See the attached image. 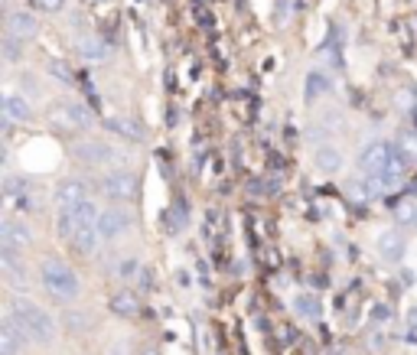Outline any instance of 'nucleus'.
<instances>
[{
    "mask_svg": "<svg viewBox=\"0 0 417 355\" xmlns=\"http://www.w3.org/2000/svg\"><path fill=\"white\" fill-rule=\"evenodd\" d=\"M7 316H13L20 323V329L29 336V342H36V346H49V342H56L59 336V323L52 319V313L33 303L27 297H13L10 300V309Z\"/></svg>",
    "mask_w": 417,
    "mask_h": 355,
    "instance_id": "f257e3e1",
    "label": "nucleus"
},
{
    "mask_svg": "<svg viewBox=\"0 0 417 355\" xmlns=\"http://www.w3.org/2000/svg\"><path fill=\"white\" fill-rule=\"evenodd\" d=\"M39 284H43V290H46L49 297H56V300H76L82 293V281L72 271V264H66L56 254H46L39 261Z\"/></svg>",
    "mask_w": 417,
    "mask_h": 355,
    "instance_id": "f03ea898",
    "label": "nucleus"
},
{
    "mask_svg": "<svg viewBox=\"0 0 417 355\" xmlns=\"http://www.w3.org/2000/svg\"><path fill=\"white\" fill-rule=\"evenodd\" d=\"M46 124L56 134H78L95 127V111L85 102H59L46 111Z\"/></svg>",
    "mask_w": 417,
    "mask_h": 355,
    "instance_id": "7ed1b4c3",
    "label": "nucleus"
},
{
    "mask_svg": "<svg viewBox=\"0 0 417 355\" xmlns=\"http://www.w3.org/2000/svg\"><path fill=\"white\" fill-rule=\"evenodd\" d=\"M72 157L85 167H118L121 163V153L104 141H95V137H85L72 147Z\"/></svg>",
    "mask_w": 417,
    "mask_h": 355,
    "instance_id": "20e7f679",
    "label": "nucleus"
},
{
    "mask_svg": "<svg viewBox=\"0 0 417 355\" xmlns=\"http://www.w3.org/2000/svg\"><path fill=\"white\" fill-rule=\"evenodd\" d=\"M98 218H101L98 206L92 202V199H85V202H78V206L62 209V212H59V235H62V238H72L78 228H92V225H98Z\"/></svg>",
    "mask_w": 417,
    "mask_h": 355,
    "instance_id": "39448f33",
    "label": "nucleus"
},
{
    "mask_svg": "<svg viewBox=\"0 0 417 355\" xmlns=\"http://www.w3.org/2000/svg\"><path fill=\"white\" fill-rule=\"evenodd\" d=\"M98 189L111 202H131L137 196V176H134L131 169H108L101 176V183H98Z\"/></svg>",
    "mask_w": 417,
    "mask_h": 355,
    "instance_id": "423d86ee",
    "label": "nucleus"
},
{
    "mask_svg": "<svg viewBox=\"0 0 417 355\" xmlns=\"http://www.w3.org/2000/svg\"><path fill=\"white\" fill-rule=\"evenodd\" d=\"M0 244L3 248H13V251H27L29 244H33V228L27 225V218H20V215H3L0 218Z\"/></svg>",
    "mask_w": 417,
    "mask_h": 355,
    "instance_id": "0eeeda50",
    "label": "nucleus"
},
{
    "mask_svg": "<svg viewBox=\"0 0 417 355\" xmlns=\"http://www.w3.org/2000/svg\"><path fill=\"white\" fill-rule=\"evenodd\" d=\"M134 225V215L127 212L124 206H108L98 218V235H101V242H118L124 235L131 232Z\"/></svg>",
    "mask_w": 417,
    "mask_h": 355,
    "instance_id": "6e6552de",
    "label": "nucleus"
},
{
    "mask_svg": "<svg viewBox=\"0 0 417 355\" xmlns=\"http://www.w3.org/2000/svg\"><path fill=\"white\" fill-rule=\"evenodd\" d=\"M0 267H3V277H7L10 287L23 290L29 284L27 264L20 261V251H13V248H3V244H0Z\"/></svg>",
    "mask_w": 417,
    "mask_h": 355,
    "instance_id": "1a4fd4ad",
    "label": "nucleus"
},
{
    "mask_svg": "<svg viewBox=\"0 0 417 355\" xmlns=\"http://www.w3.org/2000/svg\"><path fill=\"white\" fill-rule=\"evenodd\" d=\"M39 33V23L33 13H27V10H13L7 17V36L10 39H17V43H23L27 46L29 39H36Z\"/></svg>",
    "mask_w": 417,
    "mask_h": 355,
    "instance_id": "9d476101",
    "label": "nucleus"
},
{
    "mask_svg": "<svg viewBox=\"0 0 417 355\" xmlns=\"http://www.w3.org/2000/svg\"><path fill=\"white\" fill-rule=\"evenodd\" d=\"M27 342H29V336L20 329L17 319L3 316V323H0V355H20Z\"/></svg>",
    "mask_w": 417,
    "mask_h": 355,
    "instance_id": "9b49d317",
    "label": "nucleus"
},
{
    "mask_svg": "<svg viewBox=\"0 0 417 355\" xmlns=\"http://www.w3.org/2000/svg\"><path fill=\"white\" fill-rule=\"evenodd\" d=\"M85 199H88V183H85V179L69 176V179H62V183L56 186V206H59V212H62V209L78 206V202H85Z\"/></svg>",
    "mask_w": 417,
    "mask_h": 355,
    "instance_id": "f8f14e48",
    "label": "nucleus"
},
{
    "mask_svg": "<svg viewBox=\"0 0 417 355\" xmlns=\"http://www.w3.org/2000/svg\"><path fill=\"white\" fill-rule=\"evenodd\" d=\"M388 157H391V144L385 141H372L369 147H362L359 153V167L365 173H381V169L388 167Z\"/></svg>",
    "mask_w": 417,
    "mask_h": 355,
    "instance_id": "ddd939ff",
    "label": "nucleus"
},
{
    "mask_svg": "<svg viewBox=\"0 0 417 355\" xmlns=\"http://www.w3.org/2000/svg\"><path fill=\"white\" fill-rule=\"evenodd\" d=\"M29 121H33V104L23 95H7L3 98V124L13 127V124H29Z\"/></svg>",
    "mask_w": 417,
    "mask_h": 355,
    "instance_id": "4468645a",
    "label": "nucleus"
},
{
    "mask_svg": "<svg viewBox=\"0 0 417 355\" xmlns=\"http://www.w3.org/2000/svg\"><path fill=\"white\" fill-rule=\"evenodd\" d=\"M346 157H342V147L339 144H320V147L313 150V167L320 169V173H339Z\"/></svg>",
    "mask_w": 417,
    "mask_h": 355,
    "instance_id": "2eb2a0df",
    "label": "nucleus"
},
{
    "mask_svg": "<svg viewBox=\"0 0 417 355\" xmlns=\"http://www.w3.org/2000/svg\"><path fill=\"white\" fill-rule=\"evenodd\" d=\"M375 248H379V254L388 264H398L401 258H404V238H401L398 232H381L379 242H375Z\"/></svg>",
    "mask_w": 417,
    "mask_h": 355,
    "instance_id": "dca6fc26",
    "label": "nucleus"
},
{
    "mask_svg": "<svg viewBox=\"0 0 417 355\" xmlns=\"http://www.w3.org/2000/svg\"><path fill=\"white\" fill-rule=\"evenodd\" d=\"M76 49H78V56L88 59V62H104V59L111 56V49H108V43L101 36H78Z\"/></svg>",
    "mask_w": 417,
    "mask_h": 355,
    "instance_id": "f3484780",
    "label": "nucleus"
},
{
    "mask_svg": "<svg viewBox=\"0 0 417 355\" xmlns=\"http://www.w3.org/2000/svg\"><path fill=\"white\" fill-rule=\"evenodd\" d=\"M330 88H332L330 75H326V72H310V75H306V82H304V98L313 104V102H320Z\"/></svg>",
    "mask_w": 417,
    "mask_h": 355,
    "instance_id": "a211bd4d",
    "label": "nucleus"
},
{
    "mask_svg": "<svg viewBox=\"0 0 417 355\" xmlns=\"http://www.w3.org/2000/svg\"><path fill=\"white\" fill-rule=\"evenodd\" d=\"M381 176L379 173H365V176H359L355 183H352V193H355V199H375L381 193Z\"/></svg>",
    "mask_w": 417,
    "mask_h": 355,
    "instance_id": "6ab92c4d",
    "label": "nucleus"
},
{
    "mask_svg": "<svg viewBox=\"0 0 417 355\" xmlns=\"http://www.w3.org/2000/svg\"><path fill=\"white\" fill-rule=\"evenodd\" d=\"M104 127H108L111 134H121V137H127V141H137V144L147 137V134H143L134 121H127V118H108V121H104Z\"/></svg>",
    "mask_w": 417,
    "mask_h": 355,
    "instance_id": "aec40b11",
    "label": "nucleus"
},
{
    "mask_svg": "<svg viewBox=\"0 0 417 355\" xmlns=\"http://www.w3.org/2000/svg\"><path fill=\"white\" fill-rule=\"evenodd\" d=\"M111 309L118 316H137L141 313V300L134 297L131 290H124V293H114L111 297Z\"/></svg>",
    "mask_w": 417,
    "mask_h": 355,
    "instance_id": "412c9836",
    "label": "nucleus"
},
{
    "mask_svg": "<svg viewBox=\"0 0 417 355\" xmlns=\"http://www.w3.org/2000/svg\"><path fill=\"white\" fill-rule=\"evenodd\" d=\"M294 307L304 319H320V300L310 297V293H300V297L294 300Z\"/></svg>",
    "mask_w": 417,
    "mask_h": 355,
    "instance_id": "4be33fe9",
    "label": "nucleus"
},
{
    "mask_svg": "<svg viewBox=\"0 0 417 355\" xmlns=\"http://www.w3.org/2000/svg\"><path fill=\"white\" fill-rule=\"evenodd\" d=\"M339 127V114H323V118H316V124L310 127V134L316 137V141H323L330 131H336Z\"/></svg>",
    "mask_w": 417,
    "mask_h": 355,
    "instance_id": "5701e85b",
    "label": "nucleus"
},
{
    "mask_svg": "<svg viewBox=\"0 0 417 355\" xmlns=\"http://www.w3.org/2000/svg\"><path fill=\"white\" fill-rule=\"evenodd\" d=\"M137 271H141V261H137L134 254L121 258V264H118V277H121V281H131V277H134Z\"/></svg>",
    "mask_w": 417,
    "mask_h": 355,
    "instance_id": "b1692460",
    "label": "nucleus"
},
{
    "mask_svg": "<svg viewBox=\"0 0 417 355\" xmlns=\"http://www.w3.org/2000/svg\"><path fill=\"white\" fill-rule=\"evenodd\" d=\"M414 215H417V202H401V206L395 209V218H398L401 225H414Z\"/></svg>",
    "mask_w": 417,
    "mask_h": 355,
    "instance_id": "393cba45",
    "label": "nucleus"
},
{
    "mask_svg": "<svg viewBox=\"0 0 417 355\" xmlns=\"http://www.w3.org/2000/svg\"><path fill=\"white\" fill-rule=\"evenodd\" d=\"M20 46H23V43H17V39L7 36V43H3V59H7V62H17V59H20Z\"/></svg>",
    "mask_w": 417,
    "mask_h": 355,
    "instance_id": "a878e982",
    "label": "nucleus"
},
{
    "mask_svg": "<svg viewBox=\"0 0 417 355\" xmlns=\"http://www.w3.org/2000/svg\"><path fill=\"white\" fill-rule=\"evenodd\" d=\"M49 69H52V72H56V78H59V82H72V75H69V69L66 66H62V62H59V59H56V62H49Z\"/></svg>",
    "mask_w": 417,
    "mask_h": 355,
    "instance_id": "bb28decb",
    "label": "nucleus"
},
{
    "mask_svg": "<svg viewBox=\"0 0 417 355\" xmlns=\"http://www.w3.org/2000/svg\"><path fill=\"white\" fill-rule=\"evenodd\" d=\"M69 326L78 329V333H85V329H92V316H72L69 319Z\"/></svg>",
    "mask_w": 417,
    "mask_h": 355,
    "instance_id": "cd10ccee",
    "label": "nucleus"
},
{
    "mask_svg": "<svg viewBox=\"0 0 417 355\" xmlns=\"http://www.w3.org/2000/svg\"><path fill=\"white\" fill-rule=\"evenodd\" d=\"M33 7H39V10H49V13H52V10H59V7H62V0H33Z\"/></svg>",
    "mask_w": 417,
    "mask_h": 355,
    "instance_id": "c85d7f7f",
    "label": "nucleus"
},
{
    "mask_svg": "<svg viewBox=\"0 0 417 355\" xmlns=\"http://www.w3.org/2000/svg\"><path fill=\"white\" fill-rule=\"evenodd\" d=\"M141 355H160V352H157V349H143Z\"/></svg>",
    "mask_w": 417,
    "mask_h": 355,
    "instance_id": "c756f323",
    "label": "nucleus"
},
{
    "mask_svg": "<svg viewBox=\"0 0 417 355\" xmlns=\"http://www.w3.org/2000/svg\"><path fill=\"white\" fill-rule=\"evenodd\" d=\"M414 228H417V215H414Z\"/></svg>",
    "mask_w": 417,
    "mask_h": 355,
    "instance_id": "7c9ffc66",
    "label": "nucleus"
}]
</instances>
